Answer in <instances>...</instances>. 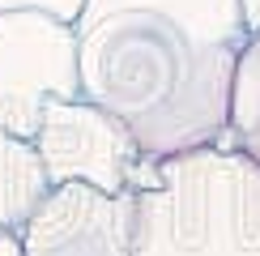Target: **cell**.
Instances as JSON below:
<instances>
[{
	"label": "cell",
	"mask_w": 260,
	"mask_h": 256,
	"mask_svg": "<svg viewBox=\"0 0 260 256\" xmlns=\"http://www.w3.org/2000/svg\"><path fill=\"white\" fill-rule=\"evenodd\" d=\"M51 99H81L77 30L43 13H0V128L35 141Z\"/></svg>",
	"instance_id": "4"
},
{
	"label": "cell",
	"mask_w": 260,
	"mask_h": 256,
	"mask_svg": "<svg viewBox=\"0 0 260 256\" xmlns=\"http://www.w3.org/2000/svg\"><path fill=\"white\" fill-rule=\"evenodd\" d=\"M218 149H239L260 167V35H252L239 51L231 85V124Z\"/></svg>",
	"instance_id": "8"
},
{
	"label": "cell",
	"mask_w": 260,
	"mask_h": 256,
	"mask_svg": "<svg viewBox=\"0 0 260 256\" xmlns=\"http://www.w3.org/2000/svg\"><path fill=\"white\" fill-rule=\"evenodd\" d=\"M35 154L47 184H90L99 192H145L158 188L162 171L158 158H145L133 141V133L111 111L94 107L90 99H51L43 103V120L35 133Z\"/></svg>",
	"instance_id": "3"
},
{
	"label": "cell",
	"mask_w": 260,
	"mask_h": 256,
	"mask_svg": "<svg viewBox=\"0 0 260 256\" xmlns=\"http://www.w3.org/2000/svg\"><path fill=\"white\" fill-rule=\"evenodd\" d=\"M47 192L51 184L35 145L0 128V235H17Z\"/></svg>",
	"instance_id": "7"
},
{
	"label": "cell",
	"mask_w": 260,
	"mask_h": 256,
	"mask_svg": "<svg viewBox=\"0 0 260 256\" xmlns=\"http://www.w3.org/2000/svg\"><path fill=\"white\" fill-rule=\"evenodd\" d=\"M137 192L56 184L17 231L21 256H133Z\"/></svg>",
	"instance_id": "5"
},
{
	"label": "cell",
	"mask_w": 260,
	"mask_h": 256,
	"mask_svg": "<svg viewBox=\"0 0 260 256\" xmlns=\"http://www.w3.org/2000/svg\"><path fill=\"white\" fill-rule=\"evenodd\" d=\"M239 13H243L247 35H260V0H239Z\"/></svg>",
	"instance_id": "10"
},
{
	"label": "cell",
	"mask_w": 260,
	"mask_h": 256,
	"mask_svg": "<svg viewBox=\"0 0 260 256\" xmlns=\"http://www.w3.org/2000/svg\"><path fill=\"white\" fill-rule=\"evenodd\" d=\"M115 9H149V13H167L179 26L197 30V35L213 39V43H231L243 51V43L252 39L243 30V13L239 0H85L81 17H103Z\"/></svg>",
	"instance_id": "6"
},
{
	"label": "cell",
	"mask_w": 260,
	"mask_h": 256,
	"mask_svg": "<svg viewBox=\"0 0 260 256\" xmlns=\"http://www.w3.org/2000/svg\"><path fill=\"white\" fill-rule=\"evenodd\" d=\"M158 188L137 192L133 256H260V167L239 149L162 158Z\"/></svg>",
	"instance_id": "2"
},
{
	"label": "cell",
	"mask_w": 260,
	"mask_h": 256,
	"mask_svg": "<svg viewBox=\"0 0 260 256\" xmlns=\"http://www.w3.org/2000/svg\"><path fill=\"white\" fill-rule=\"evenodd\" d=\"M73 30L81 99L111 111L145 158L162 163L226 137L239 47L149 9L77 17Z\"/></svg>",
	"instance_id": "1"
},
{
	"label": "cell",
	"mask_w": 260,
	"mask_h": 256,
	"mask_svg": "<svg viewBox=\"0 0 260 256\" xmlns=\"http://www.w3.org/2000/svg\"><path fill=\"white\" fill-rule=\"evenodd\" d=\"M85 0H0V13H43V17H56L64 26H77Z\"/></svg>",
	"instance_id": "9"
}]
</instances>
